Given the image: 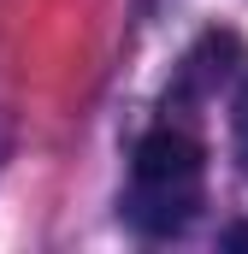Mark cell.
Returning <instances> with one entry per match:
<instances>
[{"mask_svg":"<svg viewBox=\"0 0 248 254\" xmlns=\"http://www.w3.org/2000/svg\"><path fill=\"white\" fill-rule=\"evenodd\" d=\"M207 190V160L201 142L178 125H160L136 142L130 160V190H124V219L142 237H178Z\"/></svg>","mask_w":248,"mask_h":254,"instance_id":"6da1fadb","label":"cell"},{"mask_svg":"<svg viewBox=\"0 0 248 254\" xmlns=\"http://www.w3.org/2000/svg\"><path fill=\"white\" fill-rule=\"evenodd\" d=\"M237 160H243V172H248V77H243V89H237Z\"/></svg>","mask_w":248,"mask_h":254,"instance_id":"7a4b0ae2","label":"cell"},{"mask_svg":"<svg viewBox=\"0 0 248 254\" xmlns=\"http://www.w3.org/2000/svg\"><path fill=\"white\" fill-rule=\"evenodd\" d=\"M225 249H248V225H237V231H225Z\"/></svg>","mask_w":248,"mask_h":254,"instance_id":"3957f363","label":"cell"}]
</instances>
